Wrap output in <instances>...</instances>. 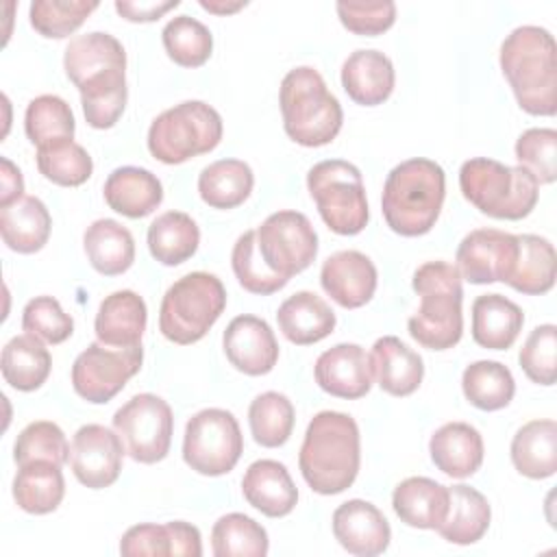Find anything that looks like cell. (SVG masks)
<instances>
[{
    "label": "cell",
    "mask_w": 557,
    "mask_h": 557,
    "mask_svg": "<svg viewBox=\"0 0 557 557\" xmlns=\"http://www.w3.org/2000/svg\"><path fill=\"white\" fill-rule=\"evenodd\" d=\"M172 542H174V557H200L202 555V540L200 531L185 522V520H172Z\"/></svg>",
    "instance_id": "55"
},
{
    "label": "cell",
    "mask_w": 557,
    "mask_h": 557,
    "mask_svg": "<svg viewBox=\"0 0 557 557\" xmlns=\"http://www.w3.org/2000/svg\"><path fill=\"white\" fill-rule=\"evenodd\" d=\"M22 329L44 344H63L74 333V320L57 298L35 296L22 311Z\"/></svg>",
    "instance_id": "50"
},
{
    "label": "cell",
    "mask_w": 557,
    "mask_h": 557,
    "mask_svg": "<svg viewBox=\"0 0 557 557\" xmlns=\"http://www.w3.org/2000/svg\"><path fill=\"white\" fill-rule=\"evenodd\" d=\"M65 496L61 466L52 461H33L20 466L13 476V500L26 513L44 516L54 511Z\"/></svg>",
    "instance_id": "36"
},
{
    "label": "cell",
    "mask_w": 557,
    "mask_h": 557,
    "mask_svg": "<svg viewBox=\"0 0 557 557\" xmlns=\"http://www.w3.org/2000/svg\"><path fill=\"white\" fill-rule=\"evenodd\" d=\"M0 370L4 381L17 392L39 389L52 370L50 350L41 339L24 333L11 337L2 348Z\"/></svg>",
    "instance_id": "34"
},
{
    "label": "cell",
    "mask_w": 557,
    "mask_h": 557,
    "mask_svg": "<svg viewBox=\"0 0 557 557\" xmlns=\"http://www.w3.org/2000/svg\"><path fill=\"white\" fill-rule=\"evenodd\" d=\"M98 2L85 0H35L30 2V26L48 39H63L72 35L94 11Z\"/></svg>",
    "instance_id": "48"
},
{
    "label": "cell",
    "mask_w": 557,
    "mask_h": 557,
    "mask_svg": "<svg viewBox=\"0 0 557 557\" xmlns=\"http://www.w3.org/2000/svg\"><path fill=\"white\" fill-rule=\"evenodd\" d=\"M24 131L30 144L37 148L63 139H74V113L63 98L54 94H41L33 98L26 107Z\"/></svg>",
    "instance_id": "42"
},
{
    "label": "cell",
    "mask_w": 557,
    "mask_h": 557,
    "mask_svg": "<svg viewBox=\"0 0 557 557\" xmlns=\"http://www.w3.org/2000/svg\"><path fill=\"white\" fill-rule=\"evenodd\" d=\"M63 70L81 91L115 72H126V50L120 39L102 30L76 35L65 46Z\"/></svg>",
    "instance_id": "17"
},
{
    "label": "cell",
    "mask_w": 557,
    "mask_h": 557,
    "mask_svg": "<svg viewBox=\"0 0 557 557\" xmlns=\"http://www.w3.org/2000/svg\"><path fill=\"white\" fill-rule=\"evenodd\" d=\"M161 41L168 57L181 67H200L213 52L211 30L191 15L172 17L161 30Z\"/></svg>",
    "instance_id": "43"
},
{
    "label": "cell",
    "mask_w": 557,
    "mask_h": 557,
    "mask_svg": "<svg viewBox=\"0 0 557 557\" xmlns=\"http://www.w3.org/2000/svg\"><path fill=\"white\" fill-rule=\"evenodd\" d=\"M278 331L296 346L318 344L335 329L333 309L313 292H296L285 298L276 311Z\"/></svg>",
    "instance_id": "27"
},
{
    "label": "cell",
    "mask_w": 557,
    "mask_h": 557,
    "mask_svg": "<svg viewBox=\"0 0 557 557\" xmlns=\"http://www.w3.org/2000/svg\"><path fill=\"white\" fill-rule=\"evenodd\" d=\"M104 202L115 213L139 220L150 215L163 200V185L146 168L137 165H122L115 168L102 187Z\"/></svg>",
    "instance_id": "25"
},
{
    "label": "cell",
    "mask_w": 557,
    "mask_h": 557,
    "mask_svg": "<svg viewBox=\"0 0 557 557\" xmlns=\"http://www.w3.org/2000/svg\"><path fill=\"white\" fill-rule=\"evenodd\" d=\"M148 250L163 265H181L191 259L200 244V228L185 211H165L148 226Z\"/></svg>",
    "instance_id": "35"
},
{
    "label": "cell",
    "mask_w": 557,
    "mask_h": 557,
    "mask_svg": "<svg viewBox=\"0 0 557 557\" xmlns=\"http://www.w3.org/2000/svg\"><path fill=\"white\" fill-rule=\"evenodd\" d=\"M307 189L324 224L337 235H357L370 220L363 176L344 159H326L307 172Z\"/></svg>",
    "instance_id": "9"
},
{
    "label": "cell",
    "mask_w": 557,
    "mask_h": 557,
    "mask_svg": "<svg viewBox=\"0 0 557 557\" xmlns=\"http://www.w3.org/2000/svg\"><path fill=\"white\" fill-rule=\"evenodd\" d=\"M513 468L529 479H548L557 470L555 420H531L522 424L509 446Z\"/></svg>",
    "instance_id": "33"
},
{
    "label": "cell",
    "mask_w": 557,
    "mask_h": 557,
    "mask_svg": "<svg viewBox=\"0 0 557 557\" xmlns=\"http://www.w3.org/2000/svg\"><path fill=\"white\" fill-rule=\"evenodd\" d=\"M0 163H2V172H0V209H2L24 196V178L20 168L11 159L2 157Z\"/></svg>",
    "instance_id": "56"
},
{
    "label": "cell",
    "mask_w": 557,
    "mask_h": 557,
    "mask_svg": "<svg viewBox=\"0 0 557 557\" xmlns=\"http://www.w3.org/2000/svg\"><path fill=\"white\" fill-rule=\"evenodd\" d=\"M278 104L287 137L307 148L331 144L344 122L339 100L311 65H298L283 76Z\"/></svg>",
    "instance_id": "5"
},
{
    "label": "cell",
    "mask_w": 557,
    "mask_h": 557,
    "mask_svg": "<svg viewBox=\"0 0 557 557\" xmlns=\"http://www.w3.org/2000/svg\"><path fill=\"white\" fill-rule=\"evenodd\" d=\"M459 189L472 207L496 220H522L540 198V185L524 168H511L487 157L463 161Z\"/></svg>",
    "instance_id": "6"
},
{
    "label": "cell",
    "mask_w": 557,
    "mask_h": 557,
    "mask_svg": "<svg viewBox=\"0 0 557 557\" xmlns=\"http://www.w3.org/2000/svg\"><path fill=\"white\" fill-rule=\"evenodd\" d=\"M518 259V237L498 228H474L457 246L455 261L461 278L474 285L507 283Z\"/></svg>",
    "instance_id": "14"
},
{
    "label": "cell",
    "mask_w": 557,
    "mask_h": 557,
    "mask_svg": "<svg viewBox=\"0 0 557 557\" xmlns=\"http://www.w3.org/2000/svg\"><path fill=\"white\" fill-rule=\"evenodd\" d=\"M113 431L133 461L157 463L170 453L174 433L172 407L157 394H135L113 413Z\"/></svg>",
    "instance_id": "11"
},
{
    "label": "cell",
    "mask_w": 557,
    "mask_h": 557,
    "mask_svg": "<svg viewBox=\"0 0 557 557\" xmlns=\"http://www.w3.org/2000/svg\"><path fill=\"white\" fill-rule=\"evenodd\" d=\"M461 389L472 407L481 411H498L511 403L516 381L505 363L481 359L466 366L461 374Z\"/></svg>",
    "instance_id": "39"
},
{
    "label": "cell",
    "mask_w": 557,
    "mask_h": 557,
    "mask_svg": "<svg viewBox=\"0 0 557 557\" xmlns=\"http://www.w3.org/2000/svg\"><path fill=\"white\" fill-rule=\"evenodd\" d=\"M222 348L228 363L248 376H263L278 361V342L272 326L250 313L228 322L222 335Z\"/></svg>",
    "instance_id": "16"
},
{
    "label": "cell",
    "mask_w": 557,
    "mask_h": 557,
    "mask_svg": "<svg viewBox=\"0 0 557 557\" xmlns=\"http://www.w3.org/2000/svg\"><path fill=\"white\" fill-rule=\"evenodd\" d=\"M128 98L126 72H115L98 83L81 89V104L85 120L91 128H111L124 113Z\"/></svg>",
    "instance_id": "47"
},
{
    "label": "cell",
    "mask_w": 557,
    "mask_h": 557,
    "mask_svg": "<svg viewBox=\"0 0 557 557\" xmlns=\"http://www.w3.org/2000/svg\"><path fill=\"white\" fill-rule=\"evenodd\" d=\"M394 83V65L381 50H355L342 65V87L361 107L383 104L392 96Z\"/></svg>",
    "instance_id": "23"
},
{
    "label": "cell",
    "mask_w": 557,
    "mask_h": 557,
    "mask_svg": "<svg viewBox=\"0 0 557 557\" xmlns=\"http://www.w3.org/2000/svg\"><path fill=\"white\" fill-rule=\"evenodd\" d=\"M370 363L379 387L389 396H409L424 379L422 357L396 335H383L374 342Z\"/></svg>",
    "instance_id": "24"
},
{
    "label": "cell",
    "mask_w": 557,
    "mask_h": 557,
    "mask_svg": "<svg viewBox=\"0 0 557 557\" xmlns=\"http://www.w3.org/2000/svg\"><path fill=\"white\" fill-rule=\"evenodd\" d=\"M394 513L413 529H435L448 511V487L429 476H409L394 487Z\"/></svg>",
    "instance_id": "28"
},
{
    "label": "cell",
    "mask_w": 557,
    "mask_h": 557,
    "mask_svg": "<svg viewBox=\"0 0 557 557\" xmlns=\"http://www.w3.org/2000/svg\"><path fill=\"white\" fill-rule=\"evenodd\" d=\"M516 159L537 185H550L557 178V131L527 128L516 141Z\"/></svg>",
    "instance_id": "49"
},
{
    "label": "cell",
    "mask_w": 557,
    "mask_h": 557,
    "mask_svg": "<svg viewBox=\"0 0 557 557\" xmlns=\"http://www.w3.org/2000/svg\"><path fill=\"white\" fill-rule=\"evenodd\" d=\"M181 2L178 0H168V2H159V0H117L115 2V11L128 20V22H154L159 17H163L168 11L176 9Z\"/></svg>",
    "instance_id": "54"
},
{
    "label": "cell",
    "mask_w": 557,
    "mask_h": 557,
    "mask_svg": "<svg viewBox=\"0 0 557 557\" xmlns=\"http://www.w3.org/2000/svg\"><path fill=\"white\" fill-rule=\"evenodd\" d=\"M361 463V435L352 416L344 411H320L307 424L298 453V468L307 485L333 496L348 490Z\"/></svg>",
    "instance_id": "1"
},
{
    "label": "cell",
    "mask_w": 557,
    "mask_h": 557,
    "mask_svg": "<svg viewBox=\"0 0 557 557\" xmlns=\"http://www.w3.org/2000/svg\"><path fill=\"white\" fill-rule=\"evenodd\" d=\"M446 174L440 163L416 157L394 165L385 178L381 211L387 226L403 237L429 233L442 211Z\"/></svg>",
    "instance_id": "3"
},
{
    "label": "cell",
    "mask_w": 557,
    "mask_h": 557,
    "mask_svg": "<svg viewBox=\"0 0 557 557\" xmlns=\"http://www.w3.org/2000/svg\"><path fill=\"white\" fill-rule=\"evenodd\" d=\"M200 7L209 13L215 15H226V13H235L239 9L246 7V2H224V0H200Z\"/></svg>",
    "instance_id": "57"
},
{
    "label": "cell",
    "mask_w": 557,
    "mask_h": 557,
    "mask_svg": "<svg viewBox=\"0 0 557 557\" xmlns=\"http://www.w3.org/2000/svg\"><path fill=\"white\" fill-rule=\"evenodd\" d=\"M522 372L537 385H553L557 372V326L540 324L524 339L518 355Z\"/></svg>",
    "instance_id": "51"
},
{
    "label": "cell",
    "mask_w": 557,
    "mask_h": 557,
    "mask_svg": "<svg viewBox=\"0 0 557 557\" xmlns=\"http://www.w3.org/2000/svg\"><path fill=\"white\" fill-rule=\"evenodd\" d=\"M244 453V437L237 418L218 407L200 409L185 424L183 459L205 476L231 472Z\"/></svg>",
    "instance_id": "10"
},
{
    "label": "cell",
    "mask_w": 557,
    "mask_h": 557,
    "mask_svg": "<svg viewBox=\"0 0 557 557\" xmlns=\"http://www.w3.org/2000/svg\"><path fill=\"white\" fill-rule=\"evenodd\" d=\"M124 453V444L115 431L102 424H83L72 437L70 466L81 485L104 490L117 481Z\"/></svg>",
    "instance_id": "15"
},
{
    "label": "cell",
    "mask_w": 557,
    "mask_h": 557,
    "mask_svg": "<svg viewBox=\"0 0 557 557\" xmlns=\"http://www.w3.org/2000/svg\"><path fill=\"white\" fill-rule=\"evenodd\" d=\"M242 494L250 507L268 518H283L298 503V490L287 468L276 459L252 461L244 472Z\"/></svg>",
    "instance_id": "22"
},
{
    "label": "cell",
    "mask_w": 557,
    "mask_h": 557,
    "mask_svg": "<svg viewBox=\"0 0 557 557\" xmlns=\"http://www.w3.org/2000/svg\"><path fill=\"white\" fill-rule=\"evenodd\" d=\"M268 548L265 529L246 513L220 516L211 529V550L215 557H263Z\"/></svg>",
    "instance_id": "40"
},
{
    "label": "cell",
    "mask_w": 557,
    "mask_h": 557,
    "mask_svg": "<svg viewBox=\"0 0 557 557\" xmlns=\"http://www.w3.org/2000/svg\"><path fill=\"white\" fill-rule=\"evenodd\" d=\"M222 133V117L211 104L185 100L152 120L148 128V150L157 161L176 165L218 148Z\"/></svg>",
    "instance_id": "8"
},
{
    "label": "cell",
    "mask_w": 557,
    "mask_h": 557,
    "mask_svg": "<svg viewBox=\"0 0 557 557\" xmlns=\"http://www.w3.org/2000/svg\"><path fill=\"white\" fill-rule=\"evenodd\" d=\"M52 218L37 196H22L0 209V235L7 248L20 255H33L48 244Z\"/></svg>",
    "instance_id": "30"
},
{
    "label": "cell",
    "mask_w": 557,
    "mask_h": 557,
    "mask_svg": "<svg viewBox=\"0 0 557 557\" xmlns=\"http://www.w3.org/2000/svg\"><path fill=\"white\" fill-rule=\"evenodd\" d=\"M148 322L144 298L133 289H117L98 307L94 331L100 344L111 348L139 346Z\"/></svg>",
    "instance_id": "21"
},
{
    "label": "cell",
    "mask_w": 557,
    "mask_h": 557,
    "mask_svg": "<svg viewBox=\"0 0 557 557\" xmlns=\"http://www.w3.org/2000/svg\"><path fill=\"white\" fill-rule=\"evenodd\" d=\"M490 520L492 509L487 498L479 490L459 483L448 487V511L437 533L450 544L468 546L487 533Z\"/></svg>",
    "instance_id": "31"
},
{
    "label": "cell",
    "mask_w": 557,
    "mask_h": 557,
    "mask_svg": "<svg viewBox=\"0 0 557 557\" xmlns=\"http://www.w3.org/2000/svg\"><path fill=\"white\" fill-rule=\"evenodd\" d=\"M333 535L344 550L357 557H374L387 550L392 529L383 511L361 498L342 503L331 518Z\"/></svg>",
    "instance_id": "18"
},
{
    "label": "cell",
    "mask_w": 557,
    "mask_h": 557,
    "mask_svg": "<svg viewBox=\"0 0 557 557\" xmlns=\"http://www.w3.org/2000/svg\"><path fill=\"white\" fill-rule=\"evenodd\" d=\"M557 46L550 30L533 24L513 28L500 44V70L529 115L557 111Z\"/></svg>",
    "instance_id": "2"
},
{
    "label": "cell",
    "mask_w": 557,
    "mask_h": 557,
    "mask_svg": "<svg viewBox=\"0 0 557 557\" xmlns=\"http://www.w3.org/2000/svg\"><path fill=\"white\" fill-rule=\"evenodd\" d=\"M411 287L420 296V307L407 322L409 335L429 350L453 348L463 333L459 270L446 261H426L413 272Z\"/></svg>",
    "instance_id": "4"
},
{
    "label": "cell",
    "mask_w": 557,
    "mask_h": 557,
    "mask_svg": "<svg viewBox=\"0 0 557 557\" xmlns=\"http://www.w3.org/2000/svg\"><path fill=\"white\" fill-rule=\"evenodd\" d=\"M120 553L126 557H170L174 555L172 527L141 522L131 527L120 540Z\"/></svg>",
    "instance_id": "53"
},
{
    "label": "cell",
    "mask_w": 557,
    "mask_h": 557,
    "mask_svg": "<svg viewBox=\"0 0 557 557\" xmlns=\"http://www.w3.org/2000/svg\"><path fill=\"white\" fill-rule=\"evenodd\" d=\"M226 307V289L211 272H189L174 281L159 307V331L178 346L200 342Z\"/></svg>",
    "instance_id": "7"
},
{
    "label": "cell",
    "mask_w": 557,
    "mask_h": 557,
    "mask_svg": "<svg viewBox=\"0 0 557 557\" xmlns=\"http://www.w3.org/2000/svg\"><path fill=\"white\" fill-rule=\"evenodd\" d=\"M141 361V344L131 348H111L94 342L74 359L72 387L83 400L104 405L139 372Z\"/></svg>",
    "instance_id": "13"
},
{
    "label": "cell",
    "mask_w": 557,
    "mask_h": 557,
    "mask_svg": "<svg viewBox=\"0 0 557 557\" xmlns=\"http://www.w3.org/2000/svg\"><path fill=\"white\" fill-rule=\"evenodd\" d=\"M257 246L268 268L283 278L307 270L318 255V233L300 211H276L257 228Z\"/></svg>",
    "instance_id": "12"
},
{
    "label": "cell",
    "mask_w": 557,
    "mask_h": 557,
    "mask_svg": "<svg viewBox=\"0 0 557 557\" xmlns=\"http://www.w3.org/2000/svg\"><path fill=\"white\" fill-rule=\"evenodd\" d=\"M13 459L17 468L33 461H52L63 466L70 461V444L59 424L50 420H37L26 424L15 437Z\"/></svg>",
    "instance_id": "46"
},
{
    "label": "cell",
    "mask_w": 557,
    "mask_h": 557,
    "mask_svg": "<svg viewBox=\"0 0 557 557\" xmlns=\"http://www.w3.org/2000/svg\"><path fill=\"white\" fill-rule=\"evenodd\" d=\"M522 309L500 294H483L472 302V339L481 348H511L522 331Z\"/></svg>",
    "instance_id": "29"
},
{
    "label": "cell",
    "mask_w": 557,
    "mask_h": 557,
    "mask_svg": "<svg viewBox=\"0 0 557 557\" xmlns=\"http://www.w3.org/2000/svg\"><path fill=\"white\" fill-rule=\"evenodd\" d=\"M518 237V259L513 272L507 281L516 292L529 296H542L555 285L557 257L555 248L546 237L540 235H516Z\"/></svg>",
    "instance_id": "38"
},
{
    "label": "cell",
    "mask_w": 557,
    "mask_h": 557,
    "mask_svg": "<svg viewBox=\"0 0 557 557\" xmlns=\"http://www.w3.org/2000/svg\"><path fill=\"white\" fill-rule=\"evenodd\" d=\"M296 411L292 400L281 392H263L248 407L252 440L263 448L283 446L294 431Z\"/></svg>",
    "instance_id": "41"
},
{
    "label": "cell",
    "mask_w": 557,
    "mask_h": 557,
    "mask_svg": "<svg viewBox=\"0 0 557 557\" xmlns=\"http://www.w3.org/2000/svg\"><path fill=\"white\" fill-rule=\"evenodd\" d=\"M335 11L344 28L355 35L374 37L392 28L396 20V4L385 2H337Z\"/></svg>",
    "instance_id": "52"
},
{
    "label": "cell",
    "mask_w": 557,
    "mask_h": 557,
    "mask_svg": "<svg viewBox=\"0 0 557 557\" xmlns=\"http://www.w3.org/2000/svg\"><path fill=\"white\" fill-rule=\"evenodd\" d=\"M313 376L320 389L346 400L366 396L374 379L370 355L359 344H335L324 350L315 359Z\"/></svg>",
    "instance_id": "19"
},
{
    "label": "cell",
    "mask_w": 557,
    "mask_h": 557,
    "mask_svg": "<svg viewBox=\"0 0 557 557\" xmlns=\"http://www.w3.org/2000/svg\"><path fill=\"white\" fill-rule=\"evenodd\" d=\"M376 268L359 250H339L324 259L320 270L322 289L344 309H359L376 292Z\"/></svg>",
    "instance_id": "20"
},
{
    "label": "cell",
    "mask_w": 557,
    "mask_h": 557,
    "mask_svg": "<svg viewBox=\"0 0 557 557\" xmlns=\"http://www.w3.org/2000/svg\"><path fill=\"white\" fill-rule=\"evenodd\" d=\"M431 461L453 479L472 476L483 463V437L468 422H446L429 440Z\"/></svg>",
    "instance_id": "26"
},
{
    "label": "cell",
    "mask_w": 557,
    "mask_h": 557,
    "mask_svg": "<svg viewBox=\"0 0 557 557\" xmlns=\"http://www.w3.org/2000/svg\"><path fill=\"white\" fill-rule=\"evenodd\" d=\"M255 185L250 165L242 159H220L198 174V194L211 209H235L248 200Z\"/></svg>",
    "instance_id": "37"
},
{
    "label": "cell",
    "mask_w": 557,
    "mask_h": 557,
    "mask_svg": "<svg viewBox=\"0 0 557 557\" xmlns=\"http://www.w3.org/2000/svg\"><path fill=\"white\" fill-rule=\"evenodd\" d=\"M37 170L54 185L78 187L89 181L94 161L89 152L74 139H63L37 148Z\"/></svg>",
    "instance_id": "44"
},
{
    "label": "cell",
    "mask_w": 557,
    "mask_h": 557,
    "mask_svg": "<svg viewBox=\"0 0 557 557\" xmlns=\"http://www.w3.org/2000/svg\"><path fill=\"white\" fill-rule=\"evenodd\" d=\"M83 248L89 265L104 276L124 274L135 261V239L131 231L111 218H100L87 226Z\"/></svg>",
    "instance_id": "32"
},
{
    "label": "cell",
    "mask_w": 557,
    "mask_h": 557,
    "mask_svg": "<svg viewBox=\"0 0 557 557\" xmlns=\"http://www.w3.org/2000/svg\"><path fill=\"white\" fill-rule=\"evenodd\" d=\"M231 265L239 285L250 294L268 296L287 285V278L272 272L263 261L257 246V231H246L237 237L231 252Z\"/></svg>",
    "instance_id": "45"
}]
</instances>
